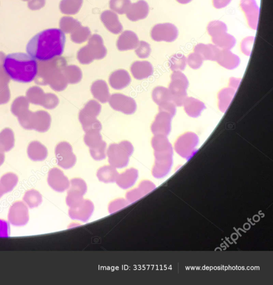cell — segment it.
Returning <instances> with one entry per match:
<instances>
[{"instance_id":"1","label":"cell","mask_w":273,"mask_h":285,"mask_svg":"<svg viewBox=\"0 0 273 285\" xmlns=\"http://www.w3.org/2000/svg\"><path fill=\"white\" fill-rule=\"evenodd\" d=\"M65 42L66 37L61 30H45L29 41L26 46V51L35 60L49 61L62 54Z\"/></svg>"},{"instance_id":"2","label":"cell","mask_w":273,"mask_h":285,"mask_svg":"<svg viewBox=\"0 0 273 285\" xmlns=\"http://www.w3.org/2000/svg\"><path fill=\"white\" fill-rule=\"evenodd\" d=\"M3 68L14 81L22 83L33 82L38 71L37 61L29 54L22 52L7 55L3 62Z\"/></svg>"},{"instance_id":"3","label":"cell","mask_w":273,"mask_h":285,"mask_svg":"<svg viewBox=\"0 0 273 285\" xmlns=\"http://www.w3.org/2000/svg\"><path fill=\"white\" fill-rule=\"evenodd\" d=\"M106 54L107 50L102 37L94 34L89 38L88 45L78 52V59L82 63L86 64L94 59H102Z\"/></svg>"},{"instance_id":"4","label":"cell","mask_w":273,"mask_h":285,"mask_svg":"<svg viewBox=\"0 0 273 285\" xmlns=\"http://www.w3.org/2000/svg\"><path fill=\"white\" fill-rule=\"evenodd\" d=\"M178 31L174 24L170 23L157 24L152 28L151 36L156 41L172 42L178 37Z\"/></svg>"},{"instance_id":"5","label":"cell","mask_w":273,"mask_h":285,"mask_svg":"<svg viewBox=\"0 0 273 285\" xmlns=\"http://www.w3.org/2000/svg\"><path fill=\"white\" fill-rule=\"evenodd\" d=\"M10 223L16 226H22L28 223L29 215L28 207L23 202H17L10 207L8 215Z\"/></svg>"},{"instance_id":"6","label":"cell","mask_w":273,"mask_h":285,"mask_svg":"<svg viewBox=\"0 0 273 285\" xmlns=\"http://www.w3.org/2000/svg\"><path fill=\"white\" fill-rule=\"evenodd\" d=\"M241 8H242L250 28L256 30L259 18V8L255 0H241Z\"/></svg>"},{"instance_id":"7","label":"cell","mask_w":273,"mask_h":285,"mask_svg":"<svg viewBox=\"0 0 273 285\" xmlns=\"http://www.w3.org/2000/svg\"><path fill=\"white\" fill-rule=\"evenodd\" d=\"M149 10L148 3L144 1V0H140L136 3L130 4L127 13L125 14L129 20L135 22L148 17Z\"/></svg>"},{"instance_id":"8","label":"cell","mask_w":273,"mask_h":285,"mask_svg":"<svg viewBox=\"0 0 273 285\" xmlns=\"http://www.w3.org/2000/svg\"><path fill=\"white\" fill-rule=\"evenodd\" d=\"M101 19L105 27L110 32L115 35L122 32L123 26L119 22L118 15L115 13L107 10L102 13Z\"/></svg>"},{"instance_id":"9","label":"cell","mask_w":273,"mask_h":285,"mask_svg":"<svg viewBox=\"0 0 273 285\" xmlns=\"http://www.w3.org/2000/svg\"><path fill=\"white\" fill-rule=\"evenodd\" d=\"M139 43L138 35L132 31L127 30L119 36L117 46L120 51L132 50L136 48Z\"/></svg>"},{"instance_id":"10","label":"cell","mask_w":273,"mask_h":285,"mask_svg":"<svg viewBox=\"0 0 273 285\" xmlns=\"http://www.w3.org/2000/svg\"><path fill=\"white\" fill-rule=\"evenodd\" d=\"M72 187L68 192L66 202L71 207L75 206L82 201L81 197L86 192V185L83 181L75 180L72 182Z\"/></svg>"},{"instance_id":"11","label":"cell","mask_w":273,"mask_h":285,"mask_svg":"<svg viewBox=\"0 0 273 285\" xmlns=\"http://www.w3.org/2000/svg\"><path fill=\"white\" fill-rule=\"evenodd\" d=\"M49 186L57 192H63L70 186L67 178L59 171H52L48 177Z\"/></svg>"},{"instance_id":"12","label":"cell","mask_w":273,"mask_h":285,"mask_svg":"<svg viewBox=\"0 0 273 285\" xmlns=\"http://www.w3.org/2000/svg\"><path fill=\"white\" fill-rule=\"evenodd\" d=\"M70 211V215L73 218L81 220H87L90 217L93 210V205L91 202H81L75 206Z\"/></svg>"},{"instance_id":"13","label":"cell","mask_w":273,"mask_h":285,"mask_svg":"<svg viewBox=\"0 0 273 285\" xmlns=\"http://www.w3.org/2000/svg\"><path fill=\"white\" fill-rule=\"evenodd\" d=\"M194 50L202 57L203 60H217L220 49L212 44H199L196 46Z\"/></svg>"},{"instance_id":"14","label":"cell","mask_w":273,"mask_h":285,"mask_svg":"<svg viewBox=\"0 0 273 285\" xmlns=\"http://www.w3.org/2000/svg\"><path fill=\"white\" fill-rule=\"evenodd\" d=\"M217 61L226 68H233L240 62L239 57L229 50H220Z\"/></svg>"},{"instance_id":"15","label":"cell","mask_w":273,"mask_h":285,"mask_svg":"<svg viewBox=\"0 0 273 285\" xmlns=\"http://www.w3.org/2000/svg\"><path fill=\"white\" fill-rule=\"evenodd\" d=\"M212 41L215 46L220 49L230 50L236 44V39L234 37L227 32H223L212 37Z\"/></svg>"},{"instance_id":"16","label":"cell","mask_w":273,"mask_h":285,"mask_svg":"<svg viewBox=\"0 0 273 285\" xmlns=\"http://www.w3.org/2000/svg\"><path fill=\"white\" fill-rule=\"evenodd\" d=\"M83 0H62L60 9L62 13L67 15H76L82 7Z\"/></svg>"},{"instance_id":"17","label":"cell","mask_w":273,"mask_h":285,"mask_svg":"<svg viewBox=\"0 0 273 285\" xmlns=\"http://www.w3.org/2000/svg\"><path fill=\"white\" fill-rule=\"evenodd\" d=\"M91 32L88 27L78 26L71 33V39L76 44H82L86 41L91 36Z\"/></svg>"},{"instance_id":"18","label":"cell","mask_w":273,"mask_h":285,"mask_svg":"<svg viewBox=\"0 0 273 285\" xmlns=\"http://www.w3.org/2000/svg\"><path fill=\"white\" fill-rule=\"evenodd\" d=\"M23 199L25 204L31 208L39 206L43 200L41 194L34 189L26 192Z\"/></svg>"},{"instance_id":"19","label":"cell","mask_w":273,"mask_h":285,"mask_svg":"<svg viewBox=\"0 0 273 285\" xmlns=\"http://www.w3.org/2000/svg\"><path fill=\"white\" fill-rule=\"evenodd\" d=\"M130 4V0H110L109 7L115 13L122 15L127 13Z\"/></svg>"},{"instance_id":"20","label":"cell","mask_w":273,"mask_h":285,"mask_svg":"<svg viewBox=\"0 0 273 285\" xmlns=\"http://www.w3.org/2000/svg\"><path fill=\"white\" fill-rule=\"evenodd\" d=\"M81 23L72 17H64L60 21V26L63 32L69 34L73 32Z\"/></svg>"},{"instance_id":"21","label":"cell","mask_w":273,"mask_h":285,"mask_svg":"<svg viewBox=\"0 0 273 285\" xmlns=\"http://www.w3.org/2000/svg\"><path fill=\"white\" fill-rule=\"evenodd\" d=\"M18 182V178L14 175L4 176L0 180V184H2L6 193L13 191L16 186L17 185Z\"/></svg>"},{"instance_id":"22","label":"cell","mask_w":273,"mask_h":285,"mask_svg":"<svg viewBox=\"0 0 273 285\" xmlns=\"http://www.w3.org/2000/svg\"><path fill=\"white\" fill-rule=\"evenodd\" d=\"M208 33L212 37L223 32H227V26L220 21H214L210 23L207 28Z\"/></svg>"},{"instance_id":"23","label":"cell","mask_w":273,"mask_h":285,"mask_svg":"<svg viewBox=\"0 0 273 285\" xmlns=\"http://www.w3.org/2000/svg\"><path fill=\"white\" fill-rule=\"evenodd\" d=\"M171 67L172 70L179 71L183 70L186 64V58L181 54H176L171 57Z\"/></svg>"},{"instance_id":"24","label":"cell","mask_w":273,"mask_h":285,"mask_svg":"<svg viewBox=\"0 0 273 285\" xmlns=\"http://www.w3.org/2000/svg\"><path fill=\"white\" fill-rule=\"evenodd\" d=\"M151 47L146 42L141 41L135 50V53L141 58L148 57L151 53Z\"/></svg>"},{"instance_id":"25","label":"cell","mask_w":273,"mask_h":285,"mask_svg":"<svg viewBox=\"0 0 273 285\" xmlns=\"http://www.w3.org/2000/svg\"><path fill=\"white\" fill-rule=\"evenodd\" d=\"M254 41L255 37L254 36L247 37L243 40L241 44V48L245 55H250Z\"/></svg>"},{"instance_id":"26","label":"cell","mask_w":273,"mask_h":285,"mask_svg":"<svg viewBox=\"0 0 273 285\" xmlns=\"http://www.w3.org/2000/svg\"><path fill=\"white\" fill-rule=\"evenodd\" d=\"M203 59L199 54L192 53L189 55L187 59V62L189 65L194 68H197L200 66L202 64Z\"/></svg>"},{"instance_id":"27","label":"cell","mask_w":273,"mask_h":285,"mask_svg":"<svg viewBox=\"0 0 273 285\" xmlns=\"http://www.w3.org/2000/svg\"><path fill=\"white\" fill-rule=\"evenodd\" d=\"M9 231V225L8 222L0 220V237H8Z\"/></svg>"},{"instance_id":"28","label":"cell","mask_w":273,"mask_h":285,"mask_svg":"<svg viewBox=\"0 0 273 285\" xmlns=\"http://www.w3.org/2000/svg\"><path fill=\"white\" fill-rule=\"evenodd\" d=\"M232 0H213L214 7L217 9H222L228 5Z\"/></svg>"},{"instance_id":"29","label":"cell","mask_w":273,"mask_h":285,"mask_svg":"<svg viewBox=\"0 0 273 285\" xmlns=\"http://www.w3.org/2000/svg\"><path fill=\"white\" fill-rule=\"evenodd\" d=\"M192 0H177L178 3H179L181 4H187L189 3H190Z\"/></svg>"},{"instance_id":"30","label":"cell","mask_w":273,"mask_h":285,"mask_svg":"<svg viewBox=\"0 0 273 285\" xmlns=\"http://www.w3.org/2000/svg\"><path fill=\"white\" fill-rule=\"evenodd\" d=\"M5 193L6 192H5L4 188L2 186V184H0V198H1Z\"/></svg>"}]
</instances>
